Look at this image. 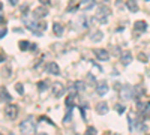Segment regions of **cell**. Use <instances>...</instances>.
<instances>
[{
    "label": "cell",
    "mask_w": 150,
    "mask_h": 135,
    "mask_svg": "<svg viewBox=\"0 0 150 135\" xmlns=\"http://www.w3.org/2000/svg\"><path fill=\"white\" fill-rule=\"evenodd\" d=\"M66 105H68V108H69V110H72V108H74V105H75L74 95H69V96L66 98Z\"/></svg>",
    "instance_id": "ac0fdd59"
},
{
    "label": "cell",
    "mask_w": 150,
    "mask_h": 135,
    "mask_svg": "<svg viewBox=\"0 0 150 135\" xmlns=\"http://www.w3.org/2000/svg\"><path fill=\"white\" fill-rule=\"evenodd\" d=\"M126 6L131 12H137L138 11V3L135 2V0H129V2H126Z\"/></svg>",
    "instance_id": "9a60e30c"
},
{
    "label": "cell",
    "mask_w": 150,
    "mask_h": 135,
    "mask_svg": "<svg viewBox=\"0 0 150 135\" xmlns=\"http://www.w3.org/2000/svg\"><path fill=\"white\" fill-rule=\"evenodd\" d=\"M39 135H47V134H39Z\"/></svg>",
    "instance_id": "f1b7e54d"
},
{
    "label": "cell",
    "mask_w": 150,
    "mask_h": 135,
    "mask_svg": "<svg viewBox=\"0 0 150 135\" xmlns=\"http://www.w3.org/2000/svg\"><path fill=\"white\" fill-rule=\"evenodd\" d=\"M119 92H120V98L123 101H128V99H132L134 98V89L131 86H122V89Z\"/></svg>",
    "instance_id": "7a4b0ae2"
},
{
    "label": "cell",
    "mask_w": 150,
    "mask_h": 135,
    "mask_svg": "<svg viewBox=\"0 0 150 135\" xmlns=\"http://www.w3.org/2000/svg\"><path fill=\"white\" fill-rule=\"evenodd\" d=\"M47 71H48V74H51V75H60V68H59V65L54 63V62L48 63Z\"/></svg>",
    "instance_id": "52a82bcc"
},
{
    "label": "cell",
    "mask_w": 150,
    "mask_h": 135,
    "mask_svg": "<svg viewBox=\"0 0 150 135\" xmlns=\"http://www.w3.org/2000/svg\"><path fill=\"white\" fill-rule=\"evenodd\" d=\"M120 60H122V63H123V65H129V63L132 62V54H131V51H125V53H122Z\"/></svg>",
    "instance_id": "9c48e42d"
},
{
    "label": "cell",
    "mask_w": 150,
    "mask_h": 135,
    "mask_svg": "<svg viewBox=\"0 0 150 135\" xmlns=\"http://www.w3.org/2000/svg\"><path fill=\"white\" fill-rule=\"evenodd\" d=\"M47 81H39V83H38V89H39L41 92H44V90H47Z\"/></svg>",
    "instance_id": "44dd1931"
},
{
    "label": "cell",
    "mask_w": 150,
    "mask_h": 135,
    "mask_svg": "<svg viewBox=\"0 0 150 135\" xmlns=\"http://www.w3.org/2000/svg\"><path fill=\"white\" fill-rule=\"evenodd\" d=\"M84 135H96V129H95L93 126L87 128V129H86V132H84Z\"/></svg>",
    "instance_id": "603a6c76"
},
{
    "label": "cell",
    "mask_w": 150,
    "mask_h": 135,
    "mask_svg": "<svg viewBox=\"0 0 150 135\" xmlns=\"http://www.w3.org/2000/svg\"><path fill=\"white\" fill-rule=\"evenodd\" d=\"M63 93H65V86L62 83H54V86H53V95H54V98L63 96Z\"/></svg>",
    "instance_id": "8992f818"
},
{
    "label": "cell",
    "mask_w": 150,
    "mask_h": 135,
    "mask_svg": "<svg viewBox=\"0 0 150 135\" xmlns=\"http://www.w3.org/2000/svg\"><path fill=\"white\" fill-rule=\"evenodd\" d=\"M95 54H96V57L99 59V60H108V57H110V54L107 53V50H95Z\"/></svg>",
    "instance_id": "8fae6325"
},
{
    "label": "cell",
    "mask_w": 150,
    "mask_h": 135,
    "mask_svg": "<svg viewBox=\"0 0 150 135\" xmlns=\"http://www.w3.org/2000/svg\"><path fill=\"white\" fill-rule=\"evenodd\" d=\"M53 32H54V35L62 36V33H63V26H62V24H59V23H54V24H53Z\"/></svg>",
    "instance_id": "5bb4252c"
},
{
    "label": "cell",
    "mask_w": 150,
    "mask_h": 135,
    "mask_svg": "<svg viewBox=\"0 0 150 135\" xmlns=\"http://www.w3.org/2000/svg\"><path fill=\"white\" fill-rule=\"evenodd\" d=\"M0 93H2V101H11V99H12V98H11V95L6 92L5 86H2V89H0Z\"/></svg>",
    "instance_id": "e0dca14e"
},
{
    "label": "cell",
    "mask_w": 150,
    "mask_h": 135,
    "mask_svg": "<svg viewBox=\"0 0 150 135\" xmlns=\"http://www.w3.org/2000/svg\"><path fill=\"white\" fill-rule=\"evenodd\" d=\"M102 38H104V33H102L101 30H98V32H95V33L92 35V41H93V42H99Z\"/></svg>",
    "instance_id": "2e32d148"
},
{
    "label": "cell",
    "mask_w": 150,
    "mask_h": 135,
    "mask_svg": "<svg viewBox=\"0 0 150 135\" xmlns=\"http://www.w3.org/2000/svg\"><path fill=\"white\" fill-rule=\"evenodd\" d=\"M74 89H75V90H78V92H81V90L86 89V84H84L83 81H77V83L74 84Z\"/></svg>",
    "instance_id": "ffe728a7"
},
{
    "label": "cell",
    "mask_w": 150,
    "mask_h": 135,
    "mask_svg": "<svg viewBox=\"0 0 150 135\" xmlns=\"http://www.w3.org/2000/svg\"><path fill=\"white\" fill-rule=\"evenodd\" d=\"M96 111H98L99 114H107V113H108V105H107V102H98V104H96Z\"/></svg>",
    "instance_id": "30bf717a"
},
{
    "label": "cell",
    "mask_w": 150,
    "mask_h": 135,
    "mask_svg": "<svg viewBox=\"0 0 150 135\" xmlns=\"http://www.w3.org/2000/svg\"><path fill=\"white\" fill-rule=\"evenodd\" d=\"M5 35H6V27L2 26V32H0V38H5Z\"/></svg>",
    "instance_id": "4316f807"
},
{
    "label": "cell",
    "mask_w": 150,
    "mask_h": 135,
    "mask_svg": "<svg viewBox=\"0 0 150 135\" xmlns=\"http://www.w3.org/2000/svg\"><path fill=\"white\" fill-rule=\"evenodd\" d=\"M135 30H140V32H146L147 30V23L140 20V21H135Z\"/></svg>",
    "instance_id": "4fadbf2b"
},
{
    "label": "cell",
    "mask_w": 150,
    "mask_h": 135,
    "mask_svg": "<svg viewBox=\"0 0 150 135\" xmlns=\"http://www.w3.org/2000/svg\"><path fill=\"white\" fill-rule=\"evenodd\" d=\"M20 131L21 134H33L36 131V123L33 122V119H26L24 122H21L20 123Z\"/></svg>",
    "instance_id": "6da1fadb"
},
{
    "label": "cell",
    "mask_w": 150,
    "mask_h": 135,
    "mask_svg": "<svg viewBox=\"0 0 150 135\" xmlns=\"http://www.w3.org/2000/svg\"><path fill=\"white\" fill-rule=\"evenodd\" d=\"M41 5H50V0H41Z\"/></svg>",
    "instance_id": "83f0119b"
},
{
    "label": "cell",
    "mask_w": 150,
    "mask_h": 135,
    "mask_svg": "<svg viewBox=\"0 0 150 135\" xmlns=\"http://www.w3.org/2000/svg\"><path fill=\"white\" fill-rule=\"evenodd\" d=\"M114 108L117 110V113H119V114H123V113H125V110H126L122 104H116V105H114Z\"/></svg>",
    "instance_id": "7402d4cb"
},
{
    "label": "cell",
    "mask_w": 150,
    "mask_h": 135,
    "mask_svg": "<svg viewBox=\"0 0 150 135\" xmlns=\"http://www.w3.org/2000/svg\"><path fill=\"white\" fill-rule=\"evenodd\" d=\"M111 14V9L108 8V6H99L98 8V18H99V21H102V23H105L107 21V17Z\"/></svg>",
    "instance_id": "277c9868"
},
{
    "label": "cell",
    "mask_w": 150,
    "mask_h": 135,
    "mask_svg": "<svg viewBox=\"0 0 150 135\" xmlns=\"http://www.w3.org/2000/svg\"><path fill=\"white\" fill-rule=\"evenodd\" d=\"M137 108L143 114V117H150V102H137Z\"/></svg>",
    "instance_id": "5b68a950"
},
{
    "label": "cell",
    "mask_w": 150,
    "mask_h": 135,
    "mask_svg": "<svg viewBox=\"0 0 150 135\" xmlns=\"http://www.w3.org/2000/svg\"><path fill=\"white\" fill-rule=\"evenodd\" d=\"M147 135H149V134H147Z\"/></svg>",
    "instance_id": "f546056e"
},
{
    "label": "cell",
    "mask_w": 150,
    "mask_h": 135,
    "mask_svg": "<svg viewBox=\"0 0 150 135\" xmlns=\"http://www.w3.org/2000/svg\"><path fill=\"white\" fill-rule=\"evenodd\" d=\"M71 117H72V110H69V111H68V116L65 117V123H69V122H71Z\"/></svg>",
    "instance_id": "d4e9b609"
},
{
    "label": "cell",
    "mask_w": 150,
    "mask_h": 135,
    "mask_svg": "<svg viewBox=\"0 0 150 135\" xmlns=\"http://www.w3.org/2000/svg\"><path fill=\"white\" fill-rule=\"evenodd\" d=\"M5 114H6V117L11 119V120L17 119V116H18V107L14 105V104L6 105V108H5Z\"/></svg>",
    "instance_id": "3957f363"
},
{
    "label": "cell",
    "mask_w": 150,
    "mask_h": 135,
    "mask_svg": "<svg viewBox=\"0 0 150 135\" xmlns=\"http://www.w3.org/2000/svg\"><path fill=\"white\" fill-rule=\"evenodd\" d=\"M15 90H17L20 95L24 93V87H23V84H21V83H17V84H15Z\"/></svg>",
    "instance_id": "cb8c5ba5"
},
{
    "label": "cell",
    "mask_w": 150,
    "mask_h": 135,
    "mask_svg": "<svg viewBox=\"0 0 150 135\" xmlns=\"http://www.w3.org/2000/svg\"><path fill=\"white\" fill-rule=\"evenodd\" d=\"M30 42L29 41H20V48H21V50L23 51H26V50H30Z\"/></svg>",
    "instance_id": "d6986e66"
},
{
    "label": "cell",
    "mask_w": 150,
    "mask_h": 135,
    "mask_svg": "<svg viewBox=\"0 0 150 135\" xmlns=\"http://www.w3.org/2000/svg\"><path fill=\"white\" fill-rule=\"evenodd\" d=\"M138 59H141L143 62H147V56H146V54H143V53H140V54H138Z\"/></svg>",
    "instance_id": "484cf974"
},
{
    "label": "cell",
    "mask_w": 150,
    "mask_h": 135,
    "mask_svg": "<svg viewBox=\"0 0 150 135\" xmlns=\"http://www.w3.org/2000/svg\"><path fill=\"white\" fill-rule=\"evenodd\" d=\"M48 14V11H47V8H44V6H39V8H36L35 11H33V17L35 18H42V17H45Z\"/></svg>",
    "instance_id": "ba28073f"
},
{
    "label": "cell",
    "mask_w": 150,
    "mask_h": 135,
    "mask_svg": "<svg viewBox=\"0 0 150 135\" xmlns=\"http://www.w3.org/2000/svg\"><path fill=\"white\" fill-rule=\"evenodd\" d=\"M96 92H98V95H105L107 92H108V86H107V83H101V84H98L96 86Z\"/></svg>",
    "instance_id": "7c38bea8"
}]
</instances>
